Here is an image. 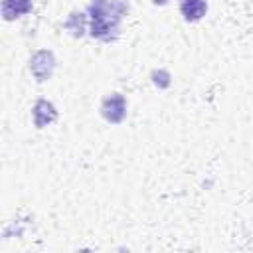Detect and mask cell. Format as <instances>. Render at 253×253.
<instances>
[{"label":"cell","instance_id":"cell-3","mask_svg":"<svg viewBox=\"0 0 253 253\" xmlns=\"http://www.w3.org/2000/svg\"><path fill=\"white\" fill-rule=\"evenodd\" d=\"M101 115H103L105 121H109L113 125L123 123L125 117H126V99L121 93L107 95L101 103Z\"/></svg>","mask_w":253,"mask_h":253},{"label":"cell","instance_id":"cell-9","mask_svg":"<svg viewBox=\"0 0 253 253\" xmlns=\"http://www.w3.org/2000/svg\"><path fill=\"white\" fill-rule=\"evenodd\" d=\"M152 2H154L156 6H166V4H170L172 0H152Z\"/></svg>","mask_w":253,"mask_h":253},{"label":"cell","instance_id":"cell-8","mask_svg":"<svg viewBox=\"0 0 253 253\" xmlns=\"http://www.w3.org/2000/svg\"><path fill=\"white\" fill-rule=\"evenodd\" d=\"M152 81H154V85H158V87H168V85H170V73L164 71V69L154 71V73H152Z\"/></svg>","mask_w":253,"mask_h":253},{"label":"cell","instance_id":"cell-6","mask_svg":"<svg viewBox=\"0 0 253 253\" xmlns=\"http://www.w3.org/2000/svg\"><path fill=\"white\" fill-rule=\"evenodd\" d=\"M0 8H2L4 20L12 22V20L32 12V0H2Z\"/></svg>","mask_w":253,"mask_h":253},{"label":"cell","instance_id":"cell-7","mask_svg":"<svg viewBox=\"0 0 253 253\" xmlns=\"http://www.w3.org/2000/svg\"><path fill=\"white\" fill-rule=\"evenodd\" d=\"M65 30H67L71 36L81 38V36L85 34V14H81V12H71L69 18H67V22H65Z\"/></svg>","mask_w":253,"mask_h":253},{"label":"cell","instance_id":"cell-5","mask_svg":"<svg viewBox=\"0 0 253 253\" xmlns=\"http://www.w3.org/2000/svg\"><path fill=\"white\" fill-rule=\"evenodd\" d=\"M208 2L206 0H182L180 2V14L186 22H198L206 16Z\"/></svg>","mask_w":253,"mask_h":253},{"label":"cell","instance_id":"cell-4","mask_svg":"<svg viewBox=\"0 0 253 253\" xmlns=\"http://www.w3.org/2000/svg\"><path fill=\"white\" fill-rule=\"evenodd\" d=\"M32 117H34V125L38 128H43L57 119V109L53 107V103L40 99V101H36V105L32 109Z\"/></svg>","mask_w":253,"mask_h":253},{"label":"cell","instance_id":"cell-2","mask_svg":"<svg viewBox=\"0 0 253 253\" xmlns=\"http://www.w3.org/2000/svg\"><path fill=\"white\" fill-rule=\"evenodd\" d=\"M55 69V57L49 49H38L32 57H30V71L36 77V81H47L53 75Z\"/></svg>","mask_w":253,"mask_h":253},{"label":"cell","instance_id":"cell-1","mask_svg":"<svg viewBox=\"0 0 253 253\" xmlns=\"http://www.w3.org/2000/svg\"><path fill=\"white\" fill-rule=\"evenodd\" d=\"M126 12L128 4L125 0H93L87 8L89 34L101 42H115Z\"/></svg>","mask_w":253,"mask_h":253}]
</instances>
